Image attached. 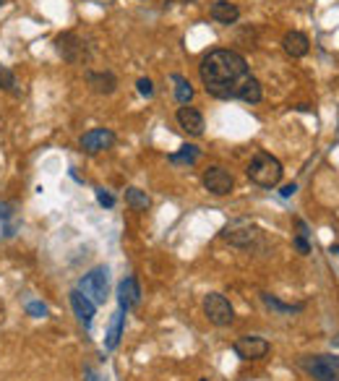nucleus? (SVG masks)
Listing matches in <instances>:
<instances>
[{"label": "nucleus", "mask_w": 339, "mask_h": 381, "mask_svg": "<svg viewBox=\"0 0 339 381\" xmlns=\"http://www.w3.org/2000/svg\"><path fill=\"white\" fill-rule=\"evenodd\" d=\"M295 249L300 251V254H303V256H308V254H311V246H308V238H303V235H298V238H295Z\"/></svg>", "instance_id": "cd10ccee"}, {"label": "nucleus", "mask_w": 339, "mask_h": 381, "mask_svg": "<svg viewBox=\"0 0 339 381\" xmlns=\"http://www.w3.org/2000/svg\"><path fill=\"white\" fill-rule=\"evenodd\" d=\"M199 76L207 94L214 100H238L243 81L251 76L248 60L235 50H212L199 63Z\"/></svg>", "instance_id": "f257e3e1"}, {"label": "nucleus", "mask_w": 339, "mask_h": 381, "mask_svg": "<svg viewBox=\"0 0 339 381\" xmlns=\"http://www.w3.org/2000/svg\"><path fill=\"white\" fill-rule=\"evenodd\" d=\"M298 365L314 381H339V356H303Z\"/></svg>", "instance_id": "7ed1b4c3"}, {"label": "nucleus", "mask_w": 339, "mask_h": 381, "mask_svg": "<svg viewBox=\"0 0 339 381\" xmlns=\"http://www.w3.org/2000/svg\"><path fill=\"white\" fill-rule=\"evenodd\" d=\"M173 84H175V100L180 102V105H188L193 100V86L185 76L180 74H173Z\"/></svg>", "instance_id": "4be33fe9"}, {"label": "nucleus", "mask_w": 339, "mask_h": 381, "mask_svg": "<svg viewBox=\"0 0 339 381\" xmlns=\"http://www.w3.org/2000/svg\"><path fill=\"white\" fill-rule=\"evenodd\" d=\"M238 100L248 102V105H258V102L264 100V89H261V81H258V79H253V76H248V79L243 81V86H240Z\"/></svg>", "instance_id": "a211bd4d"}, {"label": "nucleus", "mask_w": 339, "mask_h": 381, "mask_svg": "<svg viewBox=\"0 0 339 381\" xmlns=\"http://www.w3.org/2000/svg\"><path fill=\"white\" fill-rule=\"evenodd\" d=\"M123 326H125V311L117 308L115 314H113V322H110V329H108V340H105V350H117L120 345V337H123Z\"/></svg>", "instance_id": "f3484780"}, {"label": "nucleus", "mask_w": 339, "mask_h": 381, "mask_svg": "<svg viewBox=\"0 0 339 381\" xmlns=\"http://www.w3.org/2000/svg\"><path fill=\"white\" fill-rule=\"evenodd\" d=\"M199 157H201V149L199 147H193V144H185V147H180L178 152H173L170 154V162L173 165H196L199 162Z\"/></svg>", "instance_id": "aec40b11"}, {"label": "nucleus", "mask_w": 339, "mask_h": 381, "mask_svg": "<svg viewBox=\"0 0 339 381\" xmlns=\"http://www.w3.org/2000/svg\"><path fill=\"white\" fill-rule=\"evenodd\" d=\"M222 238L232 246H238V249H253L264 238V232L258 230L256 224H251L248 220H235V222L224 224Z\"/></svg>", "instance_id": "20e7f679"}, {"label": "nucleus", "mask_w": 339, "mask_h": 381, "mask_svg": "<svg viewBox=\"0 0 339 381\" xmlns=\"http://www.w3.org/2000/svg\"><path fill=\"white\" fill-rule=\"evenodd\" d=\"M117 136L110 128H91V131H86L81 136V152H86V154H100V152L105 149H113L115 147Z\"/></svg>", "instance_id": "9d476101"}, {"label": "nucleus", "mask_w": 339, "mask_h": 381, "mask_svg": "<svg viewBox=\"0 0 339 381\" xmlns=\"http://www.w3.org/2000/svg\"><path fill=\"white\" fill-rule=\"evenodd\" d=\"M86 381H100V376H94V373H89V379Z\"/></svg>", "instance_id": "c756f323"}, {"label": "nucleus", "mask_w": 339, "mask_h": 381, "mask_svg": "<svg viewBox=\"0 0 339 381\" xmlns=\"http://www.w3.org/2000/svg\"><path fill=\"white\" fill-rule=\"evenodd\" d=\"M232 350H235V356H238L240 360H261V358L269 356L272 345H269V340L258 337V334H243V337L235 340Z\"/></svg>", "instance_id": "6e6552de"}, {"label": "nucleus", "mask_w": 339, "mask_h": 381, "mask_svg": "<svg viewBox=\"0 0 339 381\" xmlns=\"http://www.w3.org/2000/svg\"><path fill=\"white\" fill-rule=\"evenodd\" d=\"M71 308H74L76 319L84 324V329H91V322H94V314H97V306L91 303L86 295H84L79 288L71 290Z\"/></svg>", "instance_id": "f8f14e48"}, {"label": "nucleus", "mask_w": 339, "mask_h": 381, "mask_svg": "<svg viewBox=\"0 0 339 381\" xmlns=\"http://www.w3.org/2000/svg\"><path fill=\"white\" fill-rule=\"evenodd\" d=\"M86 81L97 94H113L117 89V76L113 71H86Z\"/></svg>", "instance_id": "4468645a"}, {"label": "nucleus", "mask_w": 339, "mask_h": 381, "mask_svg": "<svg viewBox=\"0 0 339 381\" xmlns=\"http://www.w3.org/2000/svg\"><path fill=\"white\" fill-rule=\"evenodd\" d=\"M201 183H204V188H207L209 193H214V196H227V193L235 188V178H232L224 167H217V165L204 170Z\"/></svg>", "instance_id": "1a4fd4ad"}, {"label": "nucleus", "mask_w": 339, "mask_h": 381, "mask_svg": "<svg viewBox=\"0 0 339 381\" xmlns=\"http://www.w3.org/2000/svg\"><path fill=\"white\" fill-rule=\"evenodd\" d=\"M246 175L251 178V183H256L261 188H274V186H280L282 175H285V167H282V162L274 157V154L258 149L256 154L251 157Z\"/></svg>", "instance_id": "f03ea898"}, {"label": "nucleus", "mask_w": 339, "mask_h": 381, "mask_svg": "<svg viewBox=\"0 0 339 381\" xmlns=\"http://www.w3.org/2000/svg\"><path fill=\"white\" fill-rule=\"evenodd\" d=\"M136 89H139L141 97H154V84H151L149 79H139V81H136Z\"/></svg>", "instance_id": "393cba45"}, {"label": "nucleus", "mask_w": 339, "mask_h": 381, "mask_svg": "<svg viewBox=\"0 0 339 381\" xmlns=\"http://www.w3.org/2000/svg\"><path fill=\"white\" fill-rule=\"evenodd\" d=\"M329 251H331V254H337V256H339V246H331Z\"/></svg>", "instance_id": "7c9ffc66"}, {"label": "nucleus", "mask_w": 339, "mask_h": 381, "mask_svg": "<svg viewBox=\"0 0 339 381\" xmlns=\"http://www.w3.org/2000/svg\"><path fill=\"white\" fill-rule=\"evenodd\" d=\"M0 89L8 91V94H13V97H21V89H18V81L16 76H13V71L6 66H0Z\"/></svg>", "instance_id": "5701e85b"}, {"label": "nucleus", "mask_w": 339, "mask_h": 381, "mask_svg": "<svg viewBox=\"0 0 339 381\" xmlns=\"http://www.w3.org/2000/svg\"><path fill=\"white\" fill-rule=\"evenodd\" d=\"M13 204H0V220L6 222V235H13V224H11V217H13Z\"/></svg>", "instance_id": "b1692460"}, {"label": "nucleus", "mask_w": 339, "mask_h": 381, "mask_svg": "<svg viewBox=\"0 0 339 381\" xmlns=\"http://www.w3.org/2000/svg\"><path fill=\"white\" fill-rule=\"evenodd\" d=\"M26 314H32V316H37V319H40V316L47 314V306H45V303H37V300H32V303H26Z\"/></svg>", "instance_id": "bb28decb"}, {"label": "nucleus", "mask_w": 339, "mask_h": 381, "mask_svg": "<svg viewBox=\"0 0 339 381\" xmlns=\"http://www.w3.org/2000/svg\"><path fill=\"white\" fill-rule=\"evenodd\" d=\"M141 303V288H139V280L136 277H125V280L117 282V306L120 311H131Z\"/></svg>", "instance_id": "9b49d317"}, {"label": "nucleus", "mask_w": 339, "mask_h": 381, "mask_svg": "<svg viewBox=\"0 0 339 381\" xmlns=\"http://www.w3.org/2000/svg\"><path fill=\"white\" fill-rule=\"evenodd\" d=\"M0 6H6V0H0Z\"/></svg>", "instance_id": "2f4dec72"}, {"label": "nucleus", "mask_w": 339, "mask_h": 381, "mask_svg": "<svg viewBox=\"0 0 339 381\" xmlns=\"http://www.w3.org/2000/svg\"><path fill=\"white\" fill-rule=\"evenodd\" d=\"M261 300H264V306L269 308V311H274L277 316H295L303 311V303H298V306H292V303H282L280 298H274V295H269V292H261Z\"/></svg>", "instance_id": "6ab92c4d"}, {"label": "nucleus", "mask_w": 339, "mask_h": 381, "mask_svg": "<svg viewBox=\"0 0 339 381\" xmlns=\"http://www.w3.org/2000/svg\"><path fill=\"white\" fill-rule=\"evenodd\" d=\"M295 190H298V186H295V183H287V186H285V188L280 190V193H282V199H289V196H292Z\"/></svg>", "instance_id": "c85d7f7f"}, {"label": "nucleus", "mask_w": 339, "mask_h": 381, "mask_svg": "<svg viewBox=\"0 0 339 381\" xmlns=\"http://www.w3.org/2000/svg\"><path fill=\"white\" fill-rule=\"evenodd\" d=\"M125 204L136 212H146L151 207V199L146 196V190L141 188H125Z\"/></svg>", "instance_id": "412c9836"}, {"label": "nucleus", "mask_w": 339, "mask_h": 381, "mask_svg": "<svg viewBox=\"0 0 339 381\" xmlns=\"http://www.w3.org/2000/svg\"><path fill=\"white\" fill-rule=\"evenodd\" d=\"M97 201H100L102 207H108V209L115 207V196H113V193H108L105 188H97Z\"/></svg>", "instance_id": "a878e982"}, {"label": "nucleus", "mask_w": 339, "mask_h": 381, "mask_svg": "<svg viewBox=\"0 0 339 381\" xmlns=\"http://www.w3.org/2000/svg\"><path fill=\"white\" fill-rule=\"evenodd\" d=\"M282 47L289 58H306L308 50H311V40L303 32H287L282 40Z\"/></svg>", "instance_id": "2eb2a0df"}, {"label": "nucleus", "mask_w": 339, "mask_h": 381, "mask_svg": "<svg viewBox=\"0 0 339 381\" xmlns=\"http://www.w3.org/2000/svg\"><path fill=\"white\" fill-rule=\"evenodd\" d=\"M183 3H193V0H183Z\"/></svg>", "instance_id": "473e14b6"}, {"label": "nucleus", "mask_w": 339, "mask_h": 381, "mask_svg": "<svg viewBox=\"0 0 339 381\" xmlns=\"http://www.w3.org/2000/svg\"><path fill=\"white\" fill-rule=\"evenodd\" d=\"M209 16L214 18L217 24L230 26V24H235V21L240 18V8L235 6V3H227V0H217V3H212V8H209Z\"/></svg>", "instance_id": "dca6fc26"}, {"label": "nucleus", "mask_w": 339, "mask_h": 381, "mask_svg": "<svg viewBox=\"0 0 339 381\" xmlns=\"http://www.w3.org/2000/svg\"><path fill=\"white\" fill-rule=\"evenodd\" d=\"M175 118H178V125L185 133H190V136H201L204 133V115H201V110L183 105V108H178Z\"/></svg>", "instance_id": "ddd939ff"}, {"label": "nucleus", "mask_w": 339, "mask_h": 381, "mask_svg": "<svg viewBox=\"0 0 339 381\" xmlns=\"http://www.w3.org/2000/svg\"><path fill=\"white\" fill-rule=\"evenodd\" d=\"M108 274H110L108 266H94L91 272H86L81 280H79V290H81L94 306L105 303V298H108Z\"/></svg>", "instance_id": "39448f33"}, {"label": "nucleus", "mask_w": 339, "mask_h": 381, "mask_svg": "<svg viewBox=\"0 0 339 381\" xmlns=\"http://www.w3.org/2000/svg\"><path fill=\"white\" fill-rule=\"evenodd\" d=\"M55 47H58V52L63 55V60H68V63H86V60L91 58L89 45H86L76 32L58 34V37H55Z\"/></svg>", "instance_id": "423d86ee"}, {"label": "nucleus", "mask_w": 339, "mask_h": 381, "mask_svg": "<svg viewBox=\"0 0 339 381\" xmlns=\"http://www.w3.org/2000/svg\"><path fill=\"white\" fill-rule=\"evenodd\" d=\"M204 316L214 326H230L235 322V308H232V303L224 298L222 292H209L204 298Z\"/></svg>", "instance_id": "0eeeda50"}]
</instances>
